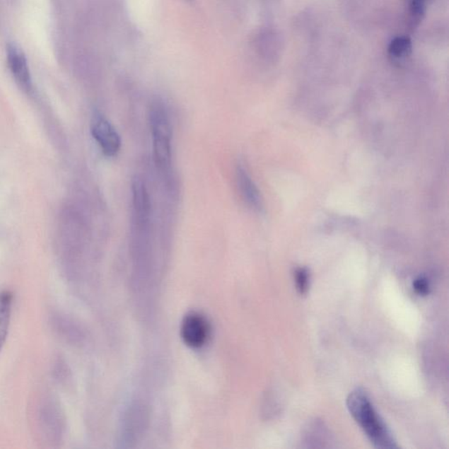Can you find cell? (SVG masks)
Segmentation results:
<instances>
[{
	"mask_svg": "<svg viewBox=\"0 0 449 449\" xmlns=\"http://www.w3.org/2000/svg\"><path fill=\"white\" fill-rule=\"evenodd\" d=\"M346 407L375 448H397L392 432L375 411L370 397L363 390L357 389L350 393L346 400Z\"/></svg>",
	"mask_w": 449,
	"mask_h": 449,
	"instance_id": "1",
	"label": "cell"
},
{
	"mask_svg": "<svg viewBox=\"0 0 449 449\" xmlns=\"http://www.w3.org/2000/svg\"><path fill=\"white\" fill-rule=\"evenodd\" d=\"M36 424L46 443L57 446L66 433L67 421L62 405L53 395H45L36 409Z\"/></svg>",
	"mask_w": 449,
	"mask_h": 449,
	"instance_id": "2",
	"label": "cell"
},
{
	"mask_svg": "<svg viewBox=\"0 0 449 449\" xmlns=\"http://www.w3.org/2000/svg\"><path fill=\"white\" fill-rule=\"evenodd\" d=\"M149 122L156 165L160 170H166L170 165L173 130L165 107L161 102L156 101L152 104L149 112Z\"/></svg>",
	"mask_w": 449,
	"mask_h": 449,
	"instance_id": "3",
	"label": "cell"
},
{
	"mask_svg": "<svg viewBox=\"0 0 449 449\" xmlns=\"http://www.w3.org/2000/svg\"><path fill=\"white\" fill-rule=\"evenodd\" d=\"M180 334L185 345L192 349H202L209 339L210 324L200 313H189L182 321Z\"/></svg>",
	"mask_w": 449,
	"mask_h": 449,
	"instance_id": "4",
	"label": "cell"
},
{
	"mask_svg": "<svg viewBox=\"0 0 449 449\" xmlns=\"http://www.w3.org/2000/svg\"><path fill=\"white\" fill-rule=\"evenodd\" d=\"M91 134L105 156H115L118 154L122 140L115 127L104 116L97 115L93 117Z\"/></svg>",
	"mask_w": 449,
	"mask_h": 449,
	"instance_id": "5",
	"label": "cell"
},
{
	"mask_svg": "<svg viewBox=\"0 0 449 449\" xmlns=\"http://www.w3.org/2000/svg\"><path fill=\"white\" fill-rule=\"evenodd\" d=\"M49 324L58 337L69 344H78L82 342L85 334L74 320L60 313H54L50 315Z\"/></svg>",
	"mask_w": 449,
	"mask_h": 449,
	"instance_id": "6",
	"label": "cell"
},
{
	"mask_svg": "<svg viewBox=\"0 0 449 449\" xmlns=\"http://www.w3.org/2000/svg\"><path fill=\"white\" fill-rule=\"evenodd\" d=\"M236 182L244 202L253 209L261 210L262 203L260 192L247 170L242 165L237 166Z\"/></svg>",
	"mask_w": 449,
	"mask_h": 449,
	"instance_id": "7",
	"label": "cell"
},
{
	"mask_svg": "<svg viewBox=\"0 0 449 449\" xmlns=\"http://www.w3.org/2000/svg\"><path fill=\"white\" fill-rule=\"evenodd\" d=\"M147 423V412L144 407L135 404L129 409L123 422V436L127 443L138 439Z\"/></svg>",
	"mask_w": 449,
	"mask_h": 449,
	"instance_id": "8",
	"label": "cell"
},
{
	"mask_svg": "<svg viewBox=\"0 0 449 449\" xmlns=\"http://www.w3.org/2000/svg\"><path fill=\"white\" fill-rule=\"evenodd\" d=\"M7 60L14 78L21 86L28 88L31 85V76L28 62L23 53H21L16 47L10 46L7 51Z\"/></svg>",
	"mask_w": 449,
	"mask_h": 449,
	"instance_id": "9",
	"label": "cell"
},
{
	"mask_svg": "<svg viewBox=\"0 0 449 449\" xmlns=\"http://www.w3.org/2000/svg\"><path fill=\"white\" fill-rule=\"evenodd\" d=\"M13 303L12 291L6 290L0 292V354L8 337Z\"/></svg>",
	"mask_w": 449,
	"mask_h": 449,
	"instance_id": "10",
	"label": "cell"
},
{
	"mask_svg": "<svg viewBox=\"0 0 449 449\" xmlns=\"http://www.w3.org/2000/svg\"><path fill=\"white\" fill-rule=\"evenodd\" d=\"M412 52V40L408 36H397L388 47V54L392 61L403 62L411 56Z\"/></svg>",
	"mask_w": 449,
	"mask_h": 449,
	"instance_id": "11",
	"label": "cell"
},
{
	"mask_svg": "<svg viewBox=\"0 0 449 449\" xmlns=\"http://www.w3.org/2000/svg\"><path fill=\"white\" fill-rule=\"evenodd\" d=\"M52 375L54 380L62 385H65L69 381L71 378V371L69 367V364L66 363L63 357L57 356L54 359L52 368Z\"/></svg>",
	"mask_w": 449,
	"mask_h": 449,
	"instance_id": "12",
	"label": "cell"
},
{
	"mask_svg": "<svg viewBox=\"0 0 449 449\" xmlns=\"http://www.w3.org/2000/svg\"><path fill=\"white\" fill-rule=\"evenodd\" d=\"M294 279L298 293L301 295L308 293L309 289L308 270L305 268L296 269Z\"/></svg>",
	"mask_w": 449,
	"mask_h": 449,
	"instance_id": "13",
	"label": "cell"
},
{
	"mask_svg": "<svg viewBox=\"0 0 449 449\" xmlns=\"http://www.w3.org/2000/svg\"><path fill=\"white\" fill-rule=\"evenodd\" d=\"M429 0H410V13L414 23H419L426 13Z\"/></svg>",
	"mask_w": 449,
	"mask_h": 449,
	"instance_id": "14",
	"label": "cell"
},
{
	"mask_svg": "<svg viewBox=\"0 0 449 449\" xmlns=\"http://www.w3.org/2000/svg\"><path fill=\"white\" fill-rule=\"evenodd\" d=\"M414 289L419 295L426 296L429 293L430 286L426 277L419 276L414 282Z\"/></svg>",
	"mask_w": 449,
	"mask_h": 449,
	"instance_id": "15",
	"label": "cell"
}]
</instances>
